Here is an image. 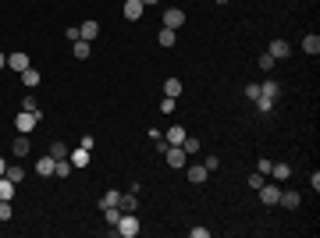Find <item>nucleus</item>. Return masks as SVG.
<instances>
[{"mask_svg": "<svg viewBox=\"0 0 320 238\" xmlns=\"http://www.w3.org/2000/svg\"><path fill=\"white\" fill-rule=\"evenodd\" d=\"M256 192H260V203H263V206H277V199H281V188H277V185H267V181H263Z\"/></svg>", "mask_w": 320, "mask_h": 238, "instance_id": "3", "label": "nucleus"}, {"mask_svg": "<svg viewBox=\"0 0 320 238\" xmlns=\"http://www.w3.org/2000/svg\"><path fill=\"white\" fill-rule=\"evenodd\" d=\"M117 210H121V213H135V210H139V199H135V192L121 195V199H117Z\"/></svg>", "mask_w": 320, "mask_h": 238, "instance_id": "10", "label": "nucleus"}, {"mask_svg": "<svg viewBox=\"0 0 320 238\" xmlns=\"http://www.w3.org/2000/svg\"><path fill=\"white\" fill-rule=\"evenodd\" d=\"M71 171H75V167H71V160L64 156V160H57V171H54V174H57V178H68Z\"/></svg>", "mask_w": 320, "mask_h": 238, "instance_id": "28", "label": "nucleus"}, {"mask_svg": "<svg viewBox=\"0 0 320 238\" xmlns=\"http://www.w3.org/2000/svg\"><path fill=\"white\" fill-rule=\"evenodd\" d=\"M182 149H185L189 156H192V153H199V139H189V135H185V142H182Z\"/></svg>", "mask_w": 320, "mask_h": 238, "instance_id": "30", "label": "nucleus"}, {"mask_svg": "<svg viewBox=\"0 0 320 238\" xmlns=\"http://www.w3.org/2000/svg\"><path fill=\"white\" fill-rule=\"evenodd\" d=\"M146 4H156V0H142V8H146Z\"/></svg>", "mask_w": 320, "mask_h": 238, "instance_id": "42", "label": "nucleus"}, {"mask_svg": "<svg viewBox=\"0 0 320 238\" xmlns=\"http://www.w3.org/2000/svg\"><path fill=\"white\" fill-rule=\"evenodd\" d=\"M270 167H274L270 160H260V164H256V171H260V174H270Z\"/></svg>", "mask_w": 320, "mask_h": 238, "instance_id": "39", "label": "nucleus"}, {"mask_svg": "<svg viewBox=\"0 0 320 238\" xmlns=\"http://www.w3.org/2000/svg\"><path fill=\"white\" fill-rule=\"evenodd\" d=\"M4 64H8V57H4V54H0V68H4Z\"/></svg>", "mask_w": 320, "mask_h": 238, "instance_id": "41", "label": "nucleus"}, {"mask_svg": "<svg viewBox=\"0 0 320 238\" xmlns=\"http://www.w3.org/2000/svg\"><path fill=\"white\" fill-rule=\"evenodd\" d=\"M117 199H121V192H114V188H110V192H103L100 206H103V210H107V206H117Z\"/></svg>", "mask_w": 320, "mask_h": 238, "instance_id": "24", "label": "nucleus"}, {"mask_svg": "<svg viewBox=\"0 0 320 238\" xmlns=\"http://www.w3.org/2000/svg\"><path fill=\"white\" fill-rule=\"evenodd\" d=\"M121 238H135L139 234V217L135 213H121V220H117V227H114Z\"/></svg>", "mask_w": 320, "mask_h": 238, "instance_id": "2", "label": "nucleus"}, {"mask_svg": "<svg viewBox=\"0 0 320 238\" xmlns=\"http://www.w3.org/2000/svg\"><path fill=\"white\" fill-rule=\"evenodd\" d=\"M164 160H168L171 167H185V160H189V153H185L182 146H168V149H164Z\"/></svg>", "mask_w": 320, "mask_h": 238, "instance_id": "4", "label": "nucleus"}, {"mask_svg": "<svg viewBox=\"0 0 320 238\" xmlns=\"http://www.w3.org/2000/svg\"><path fill=\"white\" fill-rule=\"evenodd\" d=\"M182 25H185V11H182V8L164 11V29H182Z\"/></svg>", "mask_w": 320, "mask_h": 238, "instance_id": "7", "label": "nucleus"}, {"mask_svg": "<svg viewBox=\"0 0 320 238\" xmlns=\"http://www.w3.org/2000/svg\"><path fill=\"white\" fill-rule=\"evenodd\" d=\"M8 68H15V71L22 75V71L29 68V54H11V57H8Z\"/></svg>", "mask_w": 320, "mask_h": 238, "instance_id": "18", "label": "nucleus"}, {"mask_svg": "<svg viewBox=\"0 0 320 238\" xmlns=\"http://www.w3.org/2000/svg\"><path fill=\"white\" fill-rule=\"evenodd\" d=\"M0 220H11V203H8V199L0 203Z\"/></svg>", "mask_w": 320, "mask_h": 238, "instance_id": "35", "label": "nucleus"}, {"mask_svg": "<svg viewBox=\"0 0 320 238\" xmlns=\"http://www.w3.org/2000/svg\"><path fill=\"white\" fill-rule=\"evenodd\" d=\"M103 217H107V224H110V227H117V220H121V210H117V206H107V210H103Z\"/></svg>", "mask_w": 320, "mask_h": 238, "instance_id": "27", "label": "nucleus"}, {"mask_svg": "<svg viewBox=\"0 0 320 238\" xmlns=\"http://www.w3.org/2000/svg\"><path fill=\"white\" fill-rule=\"evenodd\" d=\"M260 185H263V174H260V171H256V174H249V188H260Z\"/></svg>", "mask_w": 320, "mask_h": 238, "instance_id": "36", "label": "nucleus"}, {"mask_svg": "<svg viewBox=\"0 0 320 238\" xmlns=\"http://www.w3.org/2000/svg\"><path fill=\"white\" fill-rule=\"evenodd\" d=\"M39 78H43V75H39L36 68H25V71H22V86H29V89H32V86H39Z\"/></svg>", "mask_w": 320, "mask_h": 238, "instance_id": "19", "label": "nucleus"}, {"mask_svg": "<svg viewBox=\"0 0 320 238\" xmlns=\"http://www.w3.org/2000/svg\"><path fill=\"white\" fill-rule=\"evenodd\" d=\"M253 103L260 107V114H270V110H274V100H267V96H256Z\"/></svg>", "mask_w": 320, "mask_h": 238, "instance_id": "29", "label": "nucleus"}, {"mask_svg": "<svg viewBox=\"0 0 320 238\" xmlns=\"http://www.w3.org/2000/svg\"><path fill=\"white\" fill-rule=\"evenodd\" d=\"M50 156H54V160H64V156H68V146H64V142H50Z\"/></svg>", "mask_w": 320, "mask_h": 238, "instance_id": "26", "label": "nucleus"}, {"mask_svg": "<svg viewBox=\"0 0 320 238\" xmlns=\"http://www.w3.org/2000/svg\"><path fill=\"white\" fill-rule=\"evenodd\" d=\"M68 160H71V167H75V171H78V167H89V149H86V146L68 149Z\"/></svg>", "mask_w": 320, "mask_h": 238, "instance_id": "5", "label": "nucleus"}, {"mask_svg": "<svg viewBox=\"0 0 320 238\" xmlns=\"http://www.w3.org/2000/svg\"><path fill=\"white\" fill-rule=\"evenodd\" d=\"M54 171H57V160H54L50 153H47V156H39V160H36V174H39V178H50Z\"/></svg>", "mask_w": 320, "mask_h": 238, "instance_id": "6", "label": "nucleus"}, {"mask_svg": "<svg viewBox=\"0 0 320 238\" xmlns=\"http://www.w3.org/2000/svg\"><path fill=\"white\" fill-rule=\"evenodd\" d=\"M246 96H249V100H256V96H260V86H256V82H253V86H246Z\"/></svg>", "mask_w": 320, "mask_h": 238, "instance_id": "38", "label": "nucleus"}, {"mask_svg": "<svg viewBox=\"0 0 320 238\" xmlns=\"http://www.w3.org/2000/svg\"><path fill=\"white\" fill-rule=\"evenodd\" d=\"M156 43H160V47H168V50H171V47H175V43H178V29H160V36H156Z\"/></svg>", "mask_w": 320, "mask_h": 238, "instance_id": "13", "label": "nucleus"}, {"mask_svg": "<svg viewBox=\"0 0 320 238\" xmlns=\"http://www.w3.org/2000/svg\"><path fill=\"white\" fill-rule=\"evenodd\" d=\"M260 96H267V100H277V96H281V86H277L274 78H267V82L260 86Z\"/></svg>", "mask_w": 320, "mask_h": 238, "instance_id": "15", "label": "nucleus"}, {"mask_svg": "<svg viewBox=\"0 0 320 238\" xmlns=\"http://www.w3.org/2000/svg\"><path fill=\"white\" fill-rule=\"evenodd\" d=\"M125 18L128 22H139L142 18V0H125Z\"/></svg>", "mask_w": 320, "mask_h": 238, "instance_id": "12", "label": "nucleus"}, {"mask_svg": "<svg viewBox=\"0 0 320 238\" xmlns=\"http://www.w3.org/2000/svg\"><path fill=\"white\" fill-rule=\"evenodd\" d=\"M4 174H8V164H4V160H0V178H4Z\"/></svg>", "mask_w": 320, "mask_h": 238, "instance_id": "40", "label": "nucleus"}, {"mask_svg": "<svg viewBox=\"0 0 320 238\" xmlns=\"http://www.w3.org/2000/svg\"><path fill=\"white\" fill-rule=\"evenodd\" d=\"M302 50H306L309 57H316V54H320V39H316V36H306V39H302Z\"/></svg>", "mask_w": 320, "mask_h": 238, "instance_id": "22", "label": "nucleus"}, {"mask_svg": "<svg viewBox=\"0 0 320 238\" xmlns=\"http://www.w3.org/2000/svg\"><path fill=\"white\" fill-rule=\"evenodd\" d=\"M270 174H274L277 181H285V178L292 174V167H288V164H274V167H270Z\"/></svg>", "mask_w": 320, "mask_h": 238, "instance_id": "25", "label": "nucleus"}, {"mask_svg": "<svg viewBox=\"0 0 320 238\" xmlns=\"http://www.w3.org/2000/svg\"><path fill=\"white\" fill-rule=\"evenodd\" d=\"M185 135H189V132H185L182 125H171V128L164 132V139H168L171 146H182V142H185Z\"/></svg>", "mask_w": 320, "mask_h": 238, "instance_id": "11", "label": "nucleus"}, {"mask_svg": "<svg viewBox=\"0 0 320 238\" xmlns=\"http://www.w3.org/2000/svg\"><path fill=\"white\" fill-rule=\"evenodd\" d=\"M96 36H100V22H86V25H78V39H86V43H93Z\"/></svg>", "mask_w": 320, "mask_h": 238, "instance_id": "8", "label": "nucleus"}, {"mask_svg": "<svg viewBox=\"0 0 320 238\" xmlns=\"http://www.w3.org/2000/svg\"><path fill=\"white\" fill-rule=\"evenodd\" d=\"M274 64H277V61H274V57H270V54H263V57H260V68H263V71H270V68H274Z\"/></svg>", "mask_w": 320, "mask_h": 238, "instance_id": "33", "label": "nucleus"}, {"mask_svg": "<svg viewBox=\"0 0 320 238\" xmlns=\"http://www.w3.org/2000/svg\"><path fill=\"white\" fill-rule=\"evenodd\" d=\"M164 96H171V100L182 96V82H178V78H168V82H164Z\"/></svg>", "mask_w": 320, "mask_h": 238, "instance_id": "20", "label": "nucleus"}, {"mask_svg": "<svg viewBox=\"0 0 320 238\" xmlns=\"http://www.w3.org/2000/svg\"><path fill=\"white\" fill-rule=\"evenodd\" d=\"M71 54H75L78 61H86V57H89V43H86V39H75V43H71Z\"/></svg>", "mask_w": 320, "mask_h": 238, "instance_id": "21", "label": "nucleus"}, {"mask_svg": "<svg viewBox=\"0 0 320 238\" xmlns=\"http://www.w3.org/2000/svg\"><path fill=\"white\" fill-rule=\"evenodd\" d=\"M277 203H285V210H299L302 195H299V192H281V199H277Z\"/></svg>", "mask_w": 320, "mask_h": 238, "instance_id": "17", "label": "nucleus"}, {"mask_svg": "<svg viewBox=\"0 0 320 238\" xmlns=\"http://www.w3.org/2000/svg\"><path fill=\"white\" fill-rule=\"evenodd\" d=\"M22 110H32V114H39V107H36V100H32V93L25 96V103H22Z\"/></svg>", "mask_w": 320, "mask_h": 238, "instance_id": "34", "label": "nucleus"}, {"mask_svg": "<svg viewBox=\"0 0 320 238\" xmlns=\"http://www.w3.org/2000/svg\"><path fill=\"white\" fill-rule=\"evenodd\" d=\"M36 125H39V114H32V110H22V114L15 117L18 135H32V132H36Z\"/></svg>", "mask_w": 320, "mask_h": 238, "instance_id": "1", "label": "nucleus"}, {"mask_svg": "<svg viewBox=\"0 0 320 238\" xmlns=\"http://www.w3.org/2000/svg\"><path fill=\"white\" fill-rule=\"evenodd\" d=\"M15 188H18V185H15V181H11L8 174H4V178H0V203H4V199L11 203V199H15Z\"/></svg>", "mask_w": 320, "mask_h": 238, "instance_id": "14", "label": "nucleus"}, {"mask_svg": "<svg viewBox=\"0 0 320 238\" xmlns=\"http://www.w3.org/2000/svg\"><path fill=\"white\" fill-rule=\"evenodd\" d=\"M207 178H210V171H207V167H199V164H192V167H189V181H192V185H203Z\"/></svg>", "mask_w": 320, "mask_h": 238, "instance_id": "16", "label": "nucleus"}, {"mask_svg": "<svg viewBox=\"0 0 320 238\" xmlns=\"http://www.w3.org/2000/svg\"><path fill=\"white\" fill-rule=\"evenodd\" d=\"M29 146H32V142H29V135H18L11 149H15V156H25V153H29Z\"/></svg>", "mask_w": 320, "mask_h": 238, "instance_id": "23", "label": "nucleus"}, {"mask_svg": "<svg viewBox=\"0 0 320 238\" xmlns=\"http://www.w3.org/2000/svg\"><path fill=\"white\" fill-rule=\"evenodd\" d=\"M203 167H207V171H214V167H221V160H217V156H214V153H210V156H207V164H203Z\"/></svg>", "mask_w": 320, "mask_h": 238, "instance_id": "37", "label": "nucleus"}, {"mask_svg": "<svg viewBox=\"0 0 320 238\" xmlns=\"http://www.w3.org/2000/svg\"><path fill=\"white\" fill-rule=\"evenodd\" d=\"M267 54H270L274 61H285V57H288L292 50H288V43H285V39H274V43H270V50H267Z\"/></svg>", "mask_w": 320, "mask_h": 238, "instance_id": "9", "label": "nucleus"}, {"mask_svg": "<svg viewBox=\"0 0 320 238\" xmlns=\"http://www.w3.org/2000/svg\"><path fill=\"white\" fill-rule=\"evenodd\" d=\"M160 114H175V100H171V96L160 100Z\"/></svg>", "mask_w": 320, "mask_h": 238, "instance_id": "32", "label": "nucleus"}, {"mask_svg": "<svg viewBox=\"0 0 320 238\" xmlns=\"http://www.w3.org/2000/svg\"><path fill=\"white\" fill-rule=\"evenodd\" d=\"M8 178H11L15 185H22V178H25V171H22V167H8Z\"/></svg>", "mask_w": 320, "mask_h": 238, "instance_id": "31", "label": "nucleus"}]
</instances>
